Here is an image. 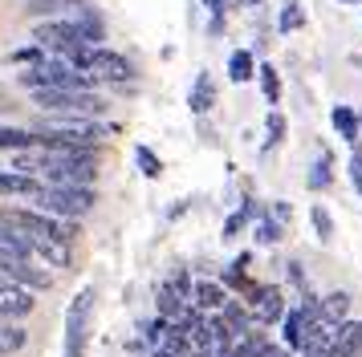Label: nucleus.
Here are the masks:
<instances>
[{"label":"nucleus","instance_id":"obj_20","mask_svg":"<svg viewBox=\"0 0 362 357\" xmlns=\"http://www.w3.org/2000/svg\"><path fill=\"white\" fill-rule=\"evenodd\" d=\"M29 345V329L17 321H0V357H13Z\"/></svg>","mask_w":362,"mask_h":357},{"label":"nucleus","instance_id":"obj_33","mask_svg":"<svg viewBox=\"0 0 362 357\" xmlns=\"http://www.w3.org/2000/svg\"><path fill=\"white\" fill-rule=\"evenodd\" d=\"M134 162H139V171H143L147 178H159V175H163V162H159V155H155L151 146H139V150H134Z\"/></svg>","mask_w":362,"mask_h":357},{"label":"nucleus","instance_id":"obj_9","mask_svg":"<svg viewBox=\"0 0 362 357\" xmlns=\"http://www.w3.org/2000/svg\"><path fill=\"white\" fill-rule=\"evenodd\" d=\"M37 308V292L0 272V321H25Z\"/></svg>","mask_w":362,"mask_h":357},{"label":"nucleus","instance_id":"obj_37","mask_svg":"<svg viewBox=\"0 0 362 357\" xmlns=\"http://www.w3.org/2000/svg\"><path fill=\"white\" fill-rule=\"evenodd\" d=\"M264 357H293V349H289V345H269Z\"/></svg>","mask_w":362,"mask_h":357},{"label":"nucleus","instance_id":"obj_10","mask_svg":"<svg viewBox=\"0 0 362 357\" xmlns=\"http://www.w3.org/2000/svg\"><path fill=\"white\" fill-rule=\"evenodd\" d=\"M45 187H49V183H45V178H37V175L0 171V195H4V199H29V203H37Z\"/></svg>","mask_w":362,"mask_h":357},{"label":"nucleus","instance_id":"obj_28","mask_svg":"<svg viewBox=\"0 0 362 357\" xmlns=\"http://www.w3.org/2000/svg\"><path fill=\"white\" fill-rule=\"evenodd\" d=\"M285 130H289L285 114H281V110H269V118H264V150H273V146L285 143Z\"/></svg>","mask_w":362,"mask_h":357},{"label":"nucleus","instance_id":"obj_12","mask_svg":"<svg viewBox=\"0 0 362 357\" xmlns=\"http://www.w3.org/2000/svg\"><path fill=\"white\" fill-rule=\"evenodd\" d=\"M310 325H313V317H310V313H305L301 305L289 308V313H285V321H281L285 345H289V349H301V341H305V333H310Z\"/></svg>","mask_w":362,"mask_h":357},{"label":"nucleus","instance_id":"obj_23","mask_svg":"<svg viewBox=\"0 0 362 357\" xmlns=\"http://www.w3.org/2000/svg\"><path fill=\"white\" fill-rule=\"evenodd\" d=\"M74 20H78V29H82V37L90 41V45H102V37H106V25H102V16L94 13L90 4H82Z\"/></svg>","mask_w":362,"mask_h":357},{"label":"nucleus","instance_id":"obj_25","mask_svg":"<svg viewBox=\"0 0 362 357\" xmlns=\"http://www.w3.org/2000/svg\"><path fill=\"white\" fill-rule=\"evenodd\" d=\"M257 78H261V94H264V102H269V110H277V102H281V73L273 69V61L257 65Z\"/></svg>","mask_w":362,"mask_h":357},{"label":"nucleus","instance_id":"obj_5","mask_svg":"<svg viewBox=\"0 0 362 357\" xmlns=\"http://www.w3.org/2000/svg\"><path fill=\"white\" fill-rule=\"evenodd\" d=\"M41 130H49L57 138H69V143H90V146H98L102 138L115 134L110 122H102V118H82V114H49Z\"/></svg>","mask_w":362,"mask_h":357},{"label":"nucleus","instance_id":"obj_18","mask_svg":"<svg viewBox=\"0 0 362 357\" xmlns=\"http://www.w3.org/2000/svg\"><path fill=\"white\" fill-rule=\"evenodd\" d=\"M329 183H334V155L322 150V155L313 159V167L305 171V187H310V191H326Z\"/></svg>","mask_w":362,"mask_h":357},{"label":"nucleus","instance_id":"obj_19","mask_svg":"<svg viewBox=\"0 0 362 357\" xmlns=\"http://www.w3.org/2000/svg\"><path fill=\"white\" fill-rule=\"evenodd\" d=\"M183 313H187V296L167 280L163 289H159V317H163V321H180Z\"/></svg>","mask_w":362,"mask_h":357},{"label":"nucleus","instance_id":"obj_11","mask_svg":"<svg viewBox=\"0 0 362 357\" xmlns=\"http://www.w3.org/2000/svg\"><path fill=\"white\" fill-rule=\"evenodd\" d=\"M228 301L232 296L220 280H196V292H192V305L196 308H204V313H224Z\"/></svg>","mask_w":362,"mask_h":357},{"label":"nucleus","instance_id":"obj_4","mask_svg":"<svg viewBox=\"0 0 362 357\" xmlns=\"http://www.w3.org/2000/svg\"><path fill=\"white\" fill-rule=\"evenodd\" d=\"M41 150H45V146H41ZM94 175H98V162L69 159V155H53V150H45L41 178H45L49 187H94Z\"/></svg>","mask_w":362,"mask_h":357},{"label":"nucleus","instance_id":"obj_26","mask_svg":"<svg viewBox=\"0 0 362 357\" xmlns=\"http://www.w3.org/2000/svg\"><path fill=\"white\" fill-rule=\"evenodd\" d=\"M37 146V130H17V126H0V150H29Z\"/></svg>","mask_w":362,"mask_h":357},{"label":"nucleus","instance_id":"obj_21","mask_svg":"<svg viewBox=\"0 0 362 357\" xmlns=\"http://www.w3.org/2000/svg\"><path fill=\"white\" fill-rule=\"evenodd\" d=\"M305 29V4L301 0H281V13H277V32L289 37V32Z\"/></svg>","mask_w":362,"mask_h":357},{"label":"nucleus","instance_id":"obj_27","mask_svg":"<svg viewBox=\"0 0 362 357\" xmlns=\"http://www.w3.org/2000/svg\"><path fill=\"white\" fill-rule=\"evenodd\" d=\"M252 211H257V203H252V199H240V207H236L228 219H224V231H220V236H224V240H236V236H240V231L248 227Z\"/></svg>","mask_w":362,"mask_h":357},{"label":"nucleus","instance_id":"obj_16","mask_svg":"<svg viewBox=\"0 0 362 357\" xmlns=\"http://www.w3.org/2000/svg\"><path fill=\"white\" fill-rule=\"evenodd\" d=\"M33 240V256L53 264V268H69V243H57V240H45V236H29Z\"/></svg>","mask_w":362,"mask_h":357},{"label":"nucleus","instance_id":"obj_7","mask_svg":"<svg viewBox=\"0 0 362 357\" xmlns=\"http://www.w3.org/2000/svg\"><path fill=\"white\" fill-rule=\"evenodd\" d=\"M33 41L45 49V53H53V57H69L74 49L90 45L82 37V29H78V20H41L33 29Z\"/></svg>","mask_w":362,"mask_h":357},{"label":"nucleus","instance_id":"obj_2","mask_svg":"<svg viewBox=\"0 0 362 357\" xmlns=\"http://www.w3.org/2000/svg\"><path fill=\"white\" fill-rule=\"evenodd\" d=\"M33 106L45 114H82V118H98L106 110V97L94 90H37Z\"/></svg>","mask_w":362,"mask_h":357},{"label":"nucleus","instance_id":"obj_29","mask_svg":"<svg viewBox=\"0 0 362 357\" xmlns=\"http://www.w3.org/2000/svg\"><path fill=\"white\" fill-rule=\"evenodd\" d=\"M167 325L163 317H151V321H139V337L147 341L151 349H163V341H167Z\"/></svg>","mask_w":362,"mask_h":357},{"label":"nucleus","instance_id":"obj_6","mask_svg":"<svg viewBox=\"0 0 362 357\" xmlns=\"http://www.w3.org/2000/svg\"><path fill=\"white\" fill-rule=\"evenodd\" d=\"M94 301H98L94 284H86V289L69 301V313H66V349H62V357H82L86 353V333H90V313H94Z\"/></svg>","mask_w":362,"mask_h":357},{"label":"nucleus","instance_id":"obj_15","mask_svg":"<svg viewBox=\"0 0 362 357\" xmlns=\"http://www.w3.org/2000/svg\"><path fill=\"white\" fill-rule=\"evenodd\" d=\"M350 308H354V296L350 292H326L322 296V321H329V325H342V321H350Z\"/></svg>","mask_w":362,"mask_h":357},{"label":"nucleus","instance_id":"obj_22","mask_svg":"<svg viewBox=\"0 0 362 357\" xmlns=\"http://www.w3.org/2000/svg\"><path fill=\"white\" fill-rule=\"evenodd\" d=\"M281 236H285V224H281L273 211H261V219L252 227V240L261 243V248H273V243H281Z\"/></svg>","mask_w":362,"mask_h":357},{"label":"nucleus","instance_id":"obj_1","mask_svg":"<svg viewBox=\"0 0 362 357\" xmlns=\"http://www.w3.org/2000/svg\"><path fill=\"white\" fill-rule=\"evenodd\" d=\"M4 224L21 227L25 236H45V240L57 243H74L78 240V219H62V215H49V211H29V207H13V211H0Z\"/></svg>","mask_w":362,"mask_h":357},{"label":"nucleus","instance_id":"obj_3","mask_svg":"<svg viewBox=\"0 0 362 357\" xmlns=\"http://www.w3.org/2000/svg\"><path fill=\"white\" fill-rule=\"evenodd\" d=\"M94 203H98L94 187H45L33 207L49 211V215H62V219H82V215L94 211Z\"/></svg>","mask_w":362,"mask_h":357},{"label":"nucleus","instance_id":"obj_36","mask_svg":"<svg viewBox=\"0 0 362 357\" xmlns=\"http://www.w3.org/2000/svg\"><path fill=\"white\" fill-rule=\"evenodd\" d=\"M269 211H273V215H277L281 224L289 227V219H293V207H289V203H285V199H277V203H273V207H269Z\"/></svg>","mask_w":362,"mask_h":357},{"label":"nucleus","instance_id":"obj_38","mask_svg":"<svg viewBox=\"0 0 362 357\" xmlns=\"http://www.w3.org/2000/svg\"><path fill=\"white\" fill-rule=\"evenodd\" d=\"M248 4H261V0H248Z\"/></svg>","mask_w":362,"mask_h":357},{"label":"nucleus","instance_id":"obj_24","mask_svg":"<svg viewBox=\"0 0 362 357\" xmlns=\"http://www.w3.org/2000/svg\"><path fill=\"white\" fill-rule=\"evenodd\" d=\"M228 78L236 81V85L257 78V61H252V53H248V49H232V53H228Z\"/></svg>","mask_w":362,"mask_h":357},{"label":"nucleus","instance_id":"obj_13","mask_svg":"<svg viewBox=\"0 0 362 357\" xmlns=\"http://www.w3.org/2000/svg\"><path fill=\"white\" fill-rule=\"evenodd\" d=\"M329 122H334V130H338L350 146H358V138H362V114H354L350 106L338 102V106L329 110Z\"/></svg>","mask_w":362,"mask_h":357},{"label":"nucleus","instance_id":"obj_30","mask_svg":"<svg viewBox=\"0 0 362 357\" xmlns=\"http://www.w3.org/2000/svg\"><path fill=\"white\" fill-rule=\"evenodd\" d=\"M269 345H273V341H269V337L261 333V329H257V333H248V337L236 341L232 357H264V349H269Z\"/></svg>","mask_w":362,"mask_h":357},{"label":"nucleus","instance_id":"obj_34","mask_svg":"<svg viewBox=\"0 0 362 357\" xmlns=\"http://www.w3.org/2000/svg\"><path fill=\"white\" fill-rule=\"evenodd\" d=\"M285 276H289V284L297 289V296L310 292V276H305V268H301V260H285Z\"/></svg>","mask_w":362,"mask_h":357},{"label":"nucleus","instance_id":"obj_35","mask_svg":"<svg viewBox=\"0 0 362 357\" xmlns=\"http://www.w3.org/2000/svg\"><path fill=\"white\" fill-rule=\"evenodd\" d=\"M346 167H350V183H354V191H358V199H362V150L358 146H354V155H350Z\"/></svg>","mask_w":362,"mask_h":357},{"label":"nucleus","instance_id":"obj_31","mask_svg":"<svg viewBox=\"0 0 362 357\" xmlns=\"http://www.w3.org/2000/svg\"><path fill=\"white\" fill-rule=\"evenodd\" d=\"M310 224H313V231H317V240H322V243L334 240V215H329L322 203H313V207H310Z\"/></svg>","mask_w":362,"mask_h":357},{"label":"nucleus","instance_id":"obj_17","mask_svg":"<svg viewBox=\"0 0 362 357\" xmlns=\"http://www.w3.org/2000/svg\"><path fill=\"white\" fill-rule=\"evenodd\" d=\"M220 317H224V321L232 325V333H236V337H248V333H257V329H252V325H257V317H252V308H248V305H240L236 296H232L228 305H224V313H220Z\"/></svg>","mask_w":362,"mask_h":357},{"label":"nucleus","instance_id":"obj_32","mask_svg":"<svg viewBox=\"0 0 362 357\" xmlns=\"http://www.w3.org/2000/svg\"><path fill=\"white\" fill-rule=\"evenodd\" d=\"M204 13H208V32H224V20H228V0H199Z\"/></svg>","mask_w":362,"mask_h":357},{"label":"nucleus","instance_id":"obj_14","mask_svg":"<svg viewBox=\"0 0 362 357\" xmlns=\"http://www.w3.org/2000/svg\"><path fill=\"white\" fill-rule=\"evenodd\" d=\"M187 106H192V114H208L216 106V81H212V73H196L192 90H187Z\"/></svg>","mask_w":362,"mask_h":357},{"label":"nucleus","instance_id":"obj_8","mask_svg":"<svg viewBox=\"0 0 362 357\" xmlns=\"http://www.w3.org/2000/svg\"><path fill=\"white\" fill-rule=\"evenodd\" d=\"M245 305L252 308V317L261 329H273L277 321H285V292L277 284H252V292L245 296Z\"/></svg>","mask_w":362,"mask_h":357}]
</instances>
